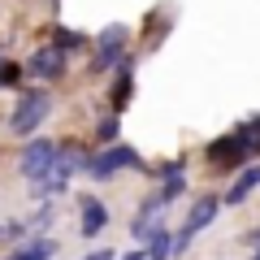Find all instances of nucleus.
I'll use <instances>...</instances> for the list:
<instances>
[{
	"label": "nucleus",
	"instance_id": "nucleus-7",
	"mask_svg": "<svg viewBox=\"0 0 260 260\" xmlns=\"http://www.w3.org/2000/svg\"><path fill=\"white\" fill-rule=\"evenodd\" d=\"M143 256H148V260H169V256H174V234H169L165 225L148 230V234H143Z\"/></svg>",
	"mask_w": 260,
	"mask_h": 260
},
{
	"label": "nucleus",
	"instance_id": "nucleus-3",
	"mask_svg": "<svg viewBox=\"0 0 260 260\" xmlns=\"http://www.w3.org/2000/svg\"><path fill=\"white\" fill-rule=\"evenodd\" d=\"M56 143L52 139H35V143H26L22 148V160H18V174L26 178V182H44L48 178V169H52V160H56Z\"/></svg>",
	"mask_w": 260,
	"mask_h": 260
},
{
	"label": "nucleus",
	"instance_id": "nucleus-18",
	"mask_svg": "<svg viewBox=\"0 0 260 260\" xmlns=\"http://www.w3.org/2000/svg\"><path fill=\"white\" fill-rule=\"evenodd\" d=\"M256 243H260V230H256Z\"/></svg>",
	"mask_w": 260,
	"mask_h": 260
},
{
	"label": "nucleus",
	"instance_id": "nucleus-9",
	"mask_svg": "<svg viewBox=\"0 0 260 260\" xmlns=\"http://www.w3.org/2000/svg\"><path fill=\"white\" fill-rule=\"evenodd\" d=\"M217 213H221V200H200V204L186 213V225H182V230H191V234L208 230V225L217 221Z\"/></svg>",
	"mask_w": 260,
	"mask_h": 260
},
{
	"label": "nucleus",
	"instance_id": "nucleus-19",
	"mask_svg": "<svg viewBox=\"0 0 260 260\" xmlns=\"http://www.w3.org/2000/svg\"><path fill=\"white\" fill-rule=\"evenodd\" d=\"M0 234H5V230H0Z\"/></svg>",
	"mask_w": 260,
	"mask_h": 260
},
{
	"label": "nucleus",
	"instance_id": "nucleus-5",
	"mask_svg": "<svg viewBox=\"0 0 260 260\" xmlns=\"http://www.w3.org/2000/svg\"><path fill=\"white\" fill-rule=\"evenodd\" d=\"M121 52H126V26H109L100 35V44H95L91 70H95V74H104V70H113V65H121Z\"/></svg>",
	"mask_w": 260,
	"mask_h": 260
},
{
	"label": "nucleus",
	"instance_id": "nucleus-4",
	"mask_svg": "<svg viewBox=\"0 0 260 260\" xmlns=\"http://www.w3.org/2000/svg\"><path fill=\"white\" fill-rule=\"evenodd\" d=\"M22 74H30V78H61L65 74V52L61 48H52V44H44V48H35V52L26 56V65H22Z\"/></svg>",
	"mask_w": 260,
	"mask_h": 260
},
{
	"label": "nucleus",
	"instance_id": "nucleus-17",
	"mask_svg": "<svg viewBox=\"0 0 260 260\" xmlns=\"http://www.w3.org/2000/svg\"><path fill=\"white\" fill-rule=\"evenodd\" d=\"M126 260H143V251H130V256H126Z\"/></svg>",
	"mask_w": 260,
	"mask_h": 260
},
{
	"label": "nucleus",
	"instance_id": "nucleus-8",
	"mask_svg": "<svg viewBox=\"0 0 260 260\" xmlns=\"http://www.w3.org/2000/svg\"><path fill=\"white\" fill-rule=\"evenodd\" d=\"M260 186V165H247V169H239V178H234L230 182V195H225V204H243V200H247L251 191H256Z\"/></svg>",
	"mask_w": 260,
	"mask_h": 260
},
{
	"label": "nucleus",
	"instance_id": "nucleus-2",
	"mask_svg": "<svg viewBox=\"0 0 260 260\" xmlns=\"http://www.w3.org/2000/svg\"><path fill=\"white\" fill-rule=\"evenodd\" d=\"M48 113H52V100H48L44 91H26L18 100V109H13V117H9V130L13 135H35Z\"/></svg>",
	"mask_w": 260,
	"mask_h": 260
},
{
	"label": "nucleus",
	"instance_id": "nucleus-16",
	"mask_svg": "<svg viewBox=\"0 0 260 260\" xmlns=\"http://www.w3.org/2000/svg\"><path fill=\"white\" fill-rule=\"evenodd\" d=\"M83 260H113V251H91V256H83Z\"/></svg>",
	"mask_w": 260,
	"mask_h": 260
},
{
	"label": "nucleus",
	"instance_id": "nucleus-12",
	"mask_svg": "<svg viewBox=\"0 0 260 260\" xmlns=\"http://www.w3.org/2000/svg\"><path fill=\"white\" fill-rule=\"evenodd\" d=\"M126 95H130V61H121V78L113 83V109H126Z\"/></svg>",
	"mask_w": 260,
	"mask_h": 260
},
{
	"label": "nucleus",
	"instance_id": "nucleus-11",
	"mask_svg": "<svg viewBox=\"0 0 260 260\" xmlns=\"http://www.w3.org/2000/svg\"><path fill=\"white\" fill-rule=\"evenodd\" d=\"M52 251H56V243L48 234H35L30 243H18V251L5 256V260H52Z\"/></svg>",
	"mask_w": 260,
	"mask_h": 260
},
{
	"label": "nucleus",
	"instance_id": "nucleus-13",
	"mask_svg": "<svg viewBox=\"0 0 260 260\" xmlns=\"http://www.w3.org/2000/svg\"><path fill=\"white\" fill-rule=\"evenodd\" d=\"M83 44V35H74L70 26H56V35H52V48H61V52H70V48H78Z\"/></svg>",
	"mask_w": 260,
	"mask_h": 260
},
{
	"label": "nucleus",
	"instance_id": "nucleus-14",
	"mask_svg": "<svg viewBox=\"0 0 260 260\" xmlns=\"http://www.w3.org/2000/svg\"><path fill=\"white\" fill-rule=\"evenodd\" d=\"M95 139H100V143H113V139H117V117H104L100 126H95Z\"/></svg>",
	"mask_w": 260,
	"mask_h": 260
},
{
	"label": "nucleus",
	"instance_id": "nucleus-20",
	"mask_svg": "<svg viewBox=\"0 0 260 260\" xmlns=\"http://www.w3.org/2000/svg\"><path fill=\"white\" fill-rule=\"evenodd\" d=\"M256 260H260V256H256Z\"/></svg>",
	"mask_w": 260,
	"mask_h": 260
},
{
	"label": "nucleus",
	"instance_id": "nucleus-10",
	"mask_svg": "<svg viewBox=\"0 0 260 260\" xmlns=\"http://www.w3.org/2000/svg\"><path fill=\"white\" fill-rule=\"evenodd\" d=\"M104 225H109V208L87 195V200H83V239H95Z\"/></svg>",
	"mask_w": 260,
	"mask_h": 260
},
{
	"label": "nucleus",
	"instance_id": "nucleus-15",
	"mask_svg": "<svg viewBox=\"0 0 260 260\" xmlns=\"http://www.w3.org/2000/svg\"><path fill=\"white\" fill-rule=\"evenodd\" d=\"M18 74H22V65H13V61L0 65V83H18Z\"/></svg>",
	"mask_w": 260,
	"mask_h": 260
},
{
	"label": "nucleus",
	"instance_id": "nucleus-6",
	"mask_svg": "<svg viewBox=\"0 0 260 260\" xmlns=\"http://www.w3.org/2000/svg\"><path fill=\"white\" fill-rule=\"evenodd\" d=\"M156 217H165V200H160V195H148L143 208H139V217H135V225H130V234L143 239L148 230H156Z\"/></svg>",
	"mask_w": 260,
	"mask_h": 260
},
{
	"label": "nucleus",
	"instance_id": "nucleus-1",
	"mask_svg": "<svg viewBox=\"0 0 260 260\" xmlns=\"http://www.w3.org/2000/svg\"><path fill=\"white\" fill-rule=\"evenodd\" d=\"M143 169V156L135 148H121V143H113L109 152H100V156H91V160H83V174H91L95 182H109L117 169Z\"/></svg>",
	"mask_w": 260,
	"mask_h": 260
}]
</instances>
